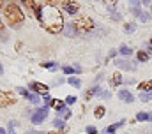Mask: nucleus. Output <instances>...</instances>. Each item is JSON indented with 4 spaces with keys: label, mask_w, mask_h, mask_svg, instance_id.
I'll return each mask as SVG.
<instances>
[{
    "label": "nucleus",
    "mask_w": 152,
    "mask_h": 134,
    "mask_svg": "<svg viewBox=\"0 0 152 134\" xmlns=\"http://www.w3.org/2000/svg\"><path fill=\"white\" fill-rule=\"evenodd\" d=\"M138 90H140V92H152V79L142 81V83L138 85Z\"/></svg>",
    "instance_id": "nucleus-13"
},
{
    "label": "nucleus",
    "mask_w": 152,
    "mask_h": 134,
    "mask_svg": "<svg viewBox=\"0 0 152 134\" xmlns=\"http://www.w3.org/2000/svg\"><path fill=\"white\" fill-rule=\"evenodd\" d=\"M58 115H60V118H64V120H66V118H69V117H71V111H69L67 108H64V109H60V111H58Z\"/></svg>",
    "instance_id": "nucleus-23"
},
{
    "label": "nucleus",
    "mask_w": 152,
    "mask_h": 134,
    "mask_svg": "<svg viewBox=\"0 0 152 134\" xmlns=\"http://www.w3.org/2000/svg\"><path fill=\"white\" fill-rule=\"evenodd\" d=\"M104 115H106V108H104V106H97V108L94 109V117H96V118H103Z\"/></svg>",
    "instance_id": "nucleus-15"
},
{
    "label": "nucleus",
    "mask_w": 152,
    "mask_h": 134,
    "mask_svg": "<svg viewBox=\"0 0 152 134\" xmlns=\"http://www.w3.org/2000/svg\"><path fill=\"white\" fill-rule=\"evenodd\" d=\"M2 7H5V5H4V0H0V9H2Z\"/></svg>",
    "instance_id": "nucleus-40"
},
{
    "label": "nucleus",
    "mask_w": 152,
    "mask_h": 134,
    "mask_svg": "<svg viewBox=\"0 0 152 134\" xmlns=\"http://www.w3.org/2000/svg\"><path fill=\"white\" fill-rule=\"evenodd\" d=\"M16 92H18L20 95H23V97H28V90L23 88V87H16Z\"/></svg>",
    "instance_id": "nucleus-26"
},
{
    "label": "nucleus",
    "mask_w": 152,
    "mask_h": 134,
    "mask_svg": "<svg viewBox=\"0 0 152 134\" xmlns=\"http://www.w3.org/2000/svg\"><path fill=\"white\" fill-rule=\"evenodd\" d=\"M151 46H152V39H151Z\"/></svg>",
    "instance_id": "nucleus-47"
},
{
    "label": "nucleus",
    "mask_w": 152,
    "mask_h": 134,
    "mask_svg": "<svg viewBox=\"0 0 152 134\" xmlns=\"http://www.w3.org/2000/svg\"><path fill=\"white\" fill-rule=\"evenodd\" d=\"M118 99L124 100V102H133V100H134V95H133L129 90H126V88H124V90H120V92H118Z\"/></svg>",
    "instance_id": "nucleus-9"
},
{
    "label": "nucleus",
    "mask_w": 152,
    "mask_h": 134,
    "mask_svg": "<svg viewBox=\"0 0 152 134\" xmlns=\"http://www.w3.org/2000/svg\"><path fill=\"white\" fill-rule=\"evenodd\" d=\"M142 2H143V4H149V2H151V0H142Z\"/></svg>",
    "instance_id": "nucleus-45"
},
{
    "label": "nucleus",
    "mask_w": 152,
    "mask_h": 134,
    "mask_svg": "<svg viewBox=\"0 0 152 134\" xmlns=\"http://www.w3.org/2000/svg\"><path fill=\"white\" fill-rule=\"evenodd\" d=\"M7 133H9V134H14V125H12V124H9V127H7Z\"/></svg>",
    "instance_id": "nucleus-37"
},
{
    "label": "nucleus",
    "mask_w": 152,
    "mask_h": 134,
    "mask_svg": "<svg viewBox=\"0 0 152 134\" xmlns=\"http://www.w3.org/2000/svg\"><path fill=\"white\" fill-rule=\"evenodd\" d=\"M124 30H126V32H127V34L134 32V30H136V25H134V23H127V25L124 27Z\"/></svg>",
    "instance_id": "nucleus-28"
},
{
    "label": "nucleus",
    "mask_w": 152,
    "mask_h": 134,
    "mask_svg": "<svg viewBox=\"0 0 152 134\" xmlns=\"http://www.w3.org/2000/svg\"><path fill=\"white\" fill-rule=\"evenodd\" d=\"M4 18H5V23H7L9 27H12V28L21 27V23H23V20H25L21 9H20L16 4H9V5L4 7Z\"/></svg>",
    "instance_id": "nucleus-2"
},
{
    "label": "nucleus",
    "mask_w": 152,
    "mask_h": 134,
    "mask_svg": "<svg viewBox=\"0 0 152 134\" xmlns=\"http://www.w3.org/2000/svg\"><path fill=\"white\" fill-rule=\"evenodd\" d=\"M48 134H60V133H57V131H51V133H48Z\"/></svg>",
    "instance_id": "nucleus-43"
},
{
    "label": "nucleus",
    "mask_w": 152,
    "mask_h": 134,
    "mask_svg": "<svg viewBox=\"0 0 152 134\" xmlns=\"http://www.w3.org/2000/svg\"><path fill=\"white\" fill-rule=\"evenodd\" d=\"M30 90L36 92V94H39V95H48V92H50L48 85L39 83V81H32V83H30Z\"/></svg>",
    "instance_id": "nucleus-6"
},
{
    "label": "nucleus",
    "mask_w": 152,
    "mask_h": 134,
    "mask_svg": "<svg viewBox=\"0 0 152 134\" xmlns=\"http://www.w3.org/2000/svg\"><path fill=\"white\" fill-rule=\"evenodd\" d=\"M149 18H151V14H147V12H140V14H138V20H140V21H143V23H145Z\"/></svg>",
    "instance_id": "nucleus-31"
},
{
    "label": "nucleus",
    "mask_w": 152,
    "mask_h": 134,
    "mask_svg": "<svg viewBox=\"0 0 152 134\" xmlns=\"http://www.w3.org/2000/svg\"><path fill=\"white\" fill-rule=\"evenodd\" d=\"M41 67L50 69V71H57V69H58V66H57L55 62H42V64H41Z\"/></svg>",
    "instance_id": "nucleus-20"
},
{
    "label": "nucleus",
    "mask_w": 152,
    "mask_h": 134,
    "mask_svg": "<svg viewBox=\"0 0 152 134\" xmlns=\"http://www.w3.org/2000/svg\"><path fill=\"white\" fill-rule=\"evenodd\" d=\"M46 118H48V108H39V109H36V111L32 113V117H30L32 124H36V125L42 124Z\"/></svg>",
    "instance_id": "nucleus-4"
},
{
    "label": "nucleus",
    "mask_w": 152,
    "mask_h": 134,
    "mask_svg": "<svg viewBox=\"0 0 152 134\" xmlns=\"http://www.w3.org/2000/svg\"><path fill=\"white\" fill-rule=\"evenodd\" d=\"M151 18H152V5H151Z\"/></svg>",
    "instance_id": "nucleus-46"
},
{
    "label": "nucleus",
    "mask_w": 152,
    "mask_h": 134,
    "mask_svg": "<svg viewBox=\"0 0 152 134\" xmlns=\"http://www.w3.org/2000/svg\"><path fill=\"white\" fill-rule=\"evenodd\" d=\"M0 134H7V131H5L4 127H0Z\"/></svg>",
    "instance_id": "nucleus-39"
},
{
    "label": "nucleus",
    "mask_w": 152,
    "mask_h": 134,
    "mask_svg": "<svg viewBox=\"0 0 152 134\" xmlns=\"http://www.w3.org/2000/svg\"><path fill=\"white\" fill-rule=\"evenodd\" d=\"M115 66L120 67V69H126V71H134L136 69V66L131 64L129 60H115Z\"/></svg>",
    "instance_id": "nucleus-8"
},
{
    "label": "nucleus",
    "mask_w": 152,
    "mask_h": 134,
    "mask_svg": "<svg viewBox=\"0 0 152 134\" xmlns=\"http://www.w3.org/2000/svg\"><path fill=\"white\" fill-rule=\"evenodd\" d=\"M41 25L44 27V30L50 34H60L64 30V18L60 14V11L57 7L51 5H42V14H41Z\"/></svg>",
    "instance_id": "nucleus-1"
},
{
    "label": "nucleus",
    "mask_w": 152,
    "mask_h": 134,
    "mask_svg": "<svg viewBox=\"0 0 152 134\" xmlns=\"http://www.w3.org/2000/svg\"><path fill=\"white\" fill-rule=\"evenodd\" d=\"M149 122H152V113H149Z\"/></svg>",
    "instance_id": "nucleus-42"
},
{
    "label": "nucleus",
    "mask_w": 152,
    "mask_h": 134,
    "mask_svg": "<svg viewBox=\"0 0 152 134\" xmlns=\"http://www.w3.org/2000/svg\"><path fill=\"white\" fill-rule=\"evenodd\" d=\"M27 99L30 100L32 104H36V106L41 102V99H39V94H36V92H34V94H28V97H27Z\"/></svg>",
    "instance_id": "nucleus-21"
},
{
    "label": "nucleus",
    "mask_w": 152,
    "mask_h": 134,
    "mask_svg": "<svg viewBox=\"0 0 152 134\" xmlns=\"http://www.w3.org/2000/svg\"><path fill=\"white\" fill-rule=\"evenodd\" d=\"M27 134H48V133H42V131H28Z\"/></svg>",
    "instance_id": "nucleus-38"
},
{
    "label": "nucleus",
    "mask_w": 152,
    "mask_h": 134,
    "mask_svg": "<svg viewBox=\"0 0 152 134\" xmlns=\"http://www.w3.org/2000/svg\"><path fill=\"white\" fill-rule=\"evenodd\" d=\"M87 134H97V129H96L94 125H88V127H87Z\"/></svg>",
    "instance_id": "nucleus-35"
},
{
    "label": "nucleus",
    "mask_w": 152,
    "mask_h": 134,
    "mask_svg": "<svg viewBox=\"0 0 152 134\" xmlns=\"http://www.w3.org/2000/svg\"><path fill=\"white\" fill-rule=\"evenodd\" d=\"M140 100H142V102L152 100V92H142V94H140Z\"/></svg>",
    "instance_id": "nucleus-22"
},
{
    "label": "nucleus",
    "mask_w": 152,
    "mask_h": 134,
    "mask_svg": "<svg viewBox=\"0 0 152 134\" xmlns=\"http://www.w3.org/2000/svg\"><path fill=\"white\" fill-rule=\"evenodd\" d=\"M136 58H138V62H147L149 60V53L147 51H138L136 53Z\"/></svg>",
    "instance_id": "nucleus-19"
},
{
    "label": "nucleus",
    "mask_w": 152,
    "mask_h": 134,
    "mask_svg": "<svg viewBox=\"0 0 152 134\" xmlns=\"http://www.w3.org/2000/svg\"><path fill=\"white\" fill-rule=\"evenodd\" d=\"M21 2H23V4H25L28 9H32V11L36 9V2H34V0H21Z\"/></svg>",
    "instance_id": "nucleus-29"
},
{
    "label": "nucleus",
    "mask_w": 152,
    "mask_h": 134,
    "mask_svg": "<svg viewBox=\"0 0 152 134\" xmlns=\"http://www.w3.org/2000/svg\"><path fill=\"white\" fill-rule=\"evenodd\" d=\"M75 102H76V97H75V95H67V97H66V104H67V106H73Z\"/></svg>",
    "instance_id": "nucleus-32"
},
{
    "label": "nucleus",
    "mask_w": 152,
    "mask_h": 134,
    "mask_svg": "<svg viewBox=\"0 0 152 134\" xmlns=\"http://www.w3.org/2000/svg\"><path fill=\"white\" fill-rule=\"evenodd\" d=\"M16 102V95L12 92H2L0 90V106L2 108H9Z\"/></svg>",
    "instance_id": "nucleus-5"
},
{
    "label": "nucleus",
    "mask_w": 152,
    "mask_h": 134,
    "mask_svg": "<svg viewBox=\"0 0 152 134\" xmlns=\"http://www.w3.org/2000/svg\"><path fill=\"white\" fill-rule=\"evenodd\" d=\"M131 11H133L136 16L142 12V11H140V2H138V0H131Z\"/></svg>",
    "instance_id": "nucleus-17"
},
{
    "label": "nucleus",
    "mask_w": 152,
    "mask_h": 134,
    "mask_svg": "<svg viewBox=\"0 0 152 134\" xmlns=\"http://www.w3.org/2000/svg\"><path fill=\"white\" fill-rule=\"evenodd\" d=\"M51 102H53V99H51L50 95H44V104H46L44 108H48V106H51Z\"/></svg>",
    "instance_id": "nucleus-34"
},
{
    "label": "nucleus",
    "mask_w": 152,
    "mask_h": 134,
    "mask_svg": "<svg viewBox=\"0 0 152 134\" xmlns=\"http://www.w3.org/2000/svg\"><path fill=\"white\" fill-rule=\"evenodd\" d=\"M136 120H140V122H143V120H149V113H143V111H140V113L136 115Z\"/></svg>",
    "instance_id": "nucleus-27"
},
{
    "label": "nucleus",
    "mask_w": 152,
    "mask_h": 134,
    "mask_svg": "<svg viewBox=\"0 0 152 134\" xmlns=\"http://www.w3.org/2000/svg\"><path fill=\"white\" fill-rule=\"evenodd\" d=\"M120 125H124V120H120L118 124H113V125H110V127L103 129V131H101V134H115V133H117V129H118Z\"/></svg>",
    "instance_id": "nucleus-12"
},
{
    "label": "nucleus",
    "mask_w": 152,
    "mask_h": 134,
    "mask_svg": "<svg viewBox=\"0 0 152 134\" xmlns=\"http://www.w3.org/2000/svg\"><path fill=\"white\" fill-rule=\"evenodd\" d=\"M118 51H120V53H122V55H124V57H129V55H131V53H133V50H131V48H129V46H126V44H122V46H120V48H118Z\"/></svg>",
    "instance_id": "nucleus-18"
},
{
    "label": "nucleus",
    "mask_w": 152,
    "mask_h": 134,
    "mask_svg": "<svg viewBox=\"0 0 152 134\" xmlns=\"http://www.w3.org/2000/svg\"><path fill=\"white\" fill-rule=\"evenodd\" d=\"M5 25H4V21H2V20H0V39H4V41H5V39H7V37H5Z\"/></svg>",
    "instance_id": "nucleus-30"
},
{
    "label": "nucleus",
    "mask_w": 152,
    "mask_h": 134,
    "mask_svg": "<svg viewBox=\"0 0 152 134\" xmlns=\"http://www.w3.org/2000/svg\"><path fill=\"white\" fill-rule=\"evenodd\" d=\"M62 7H64V11L69 12V14H76L78 9H80L78 2H73V0H62Z\"/></svg>",
    "instance_id": "nucleus-7"
},
{
    "label": "nucleus",
    "mask_w": 152,
    "mask_h": 134,
    "mask_svg": "<svg viewBox=\"0 0 152 134\" xmlns=\"http://www.w3.org/2000/svg\"><path fill=\"white\" fill-rule=\"evenodd\" d=\"M112 83H113V85H120V83H124V79H122V76L117 72V74H113V79H112Z\"/></svg>",
    "instance_id": "nucleus-25"
},
{
    "label": "nucleus",
    "mask_w": 152,
    "mask_h": 134,
    "mask_svg": "<svg viewBox=\"0 0 152 134\" xmlns=\"http://www.w3.org/2000/svg\"><path fill=\"white\" fill-rule=\"evenodd\" d=\"M0 74H4V67H2V64H0Z\"/></svg>",
    "instance_id": "nucleus-41"
},
{
    "label": "nucleus",
    "mask_w": 152,
    "mask_h": 134,
    "mask_svg": "<svg viewBox=\"0 0 152 134\" xmlns=\"http://www.w3.org/2000/svg\"><path fill=\"white\" fill-rule=\"evenodd\" d=\"M53 125H55V127H58V129H62V127H64V118L57 117V118L53 120Z\"/></svg>",
    "instance_id": "nucleus-24"
},
{
    "label": "nucleus",
    "mask_w": 152,
    "mask_h": 134,
    "mask_svg": "<svg viewBox=\"0 0 152 134\" xmlns=\"http://www.w3.org/2000/svg\"><path fill=\"white\" fill-rule=\"evenodd\" d=\"M75 27H76V32L87 34V32H92L94 30V21L88 16H80L75 21Z\"/></svg>",
    "instance_id": "nucleus-3"
},
{
    "label": "nucleus",
    "mask_w": 152,
    "mask_h": 134,
    "mask_svg": "<svg viewBox=\"0 0 152 134\" xmlns=\"http://www.w3.org/2000/svg\"><path fill=\"white\" fill-rule=\"evenodd\" d=\"M44 4H46V5H51V7H55V5L58 4V0H44Z\"/></svg>",
    "instance_id": "nucleus-36"
},
{
    "label": "nucleus",
    "mask_w": 152,
    "mask_h": 134,
    "mask_svg": "<svg viewBox=\"0 0 152 134\" xmlns=\"http://www.w3.org/2000/svg\"><path fill=\"white\" fill-rule=\"evenodd\" d=\"M104 4H106V7H110V9H113L115 5H117V0H103Z\"/></svg>",
    "instance_id": "nucleus-33"
},
{
    "label": "nucleus",
    "mask_w": 152,
    "mask_h": 134,
    "mask_svg": "<svg viewBox=\"0 0 152 134\" xmlns=\"http://www.w3.org/2000/svg\"><path fill=\"white\" fill-rule=\"evenodd\" d=\"M149 55H152V46L149 48Z\"/></svg>",
    "instance_id": "nucleus-44"
},
{
    "label": "nucleus",
    "mask_w": 152,
    "mask_h": 134,
    "mask_svg": "<svg viewBox=\"0 0 152 134\" xmlns=\"http://www.w3.org/2000/svg\"><path fill=\"white\" fill-rule=\"evenodd\" d=\"M62 32H64V35H66V37H73V35L76 34V27H75V23H73V21L66 23V25H64V30H62Z\"/></svg>",
    "instance_id": "nucleus-10"
},
{
    "label": "nucleus",
    "mask_w": 152,
    "mask_h": 134,
    "mask_svg": "<svg viewBox=\"0 0 152 134\" xmlns=\"http://www.w3.org/2000/svg\"><path fill=\"white\" fill-rule=\"evenodd\" d=\"M51 106H53V108L57 109V113H58V111H60V109H64V108H66L67 104H66V100H58V99H53V102H51Z\"/></svg>",
    "instance_id": "nucleus-14"
},
{
    "label": "nucleus",
    "mask_w": 152,
    "mask_h": 134,
    "mask_svg": "<svg viewBox=\"0 0 152 134\" xmlns=\"http://www.w3.org/2000/svg\"><path fill=\"white\" fill-rule=\"evenodd\" d=\"M67 83H69L71 87H76V88H80V87H81V81H80V78H75V76L67 78Z\"/></svg>",
    "instance_id": "nucleus-16"
},
{
    "label": "nucleus",
    "mask_w": 152,
    "mask_h": 134,
    "mask_svg": "<svg viewBox=\"0 0 152 134\" xmlns=\"http://www.w3.org/2000/svg\"><path fill=\"white\" fill-rule=\"evenodd\" d=\"M62 71H64V74H80L81 67L80 66H66V67H62Z\"/></svg>",
    "instance_id": "nucleus-11"
}]
</instances>
